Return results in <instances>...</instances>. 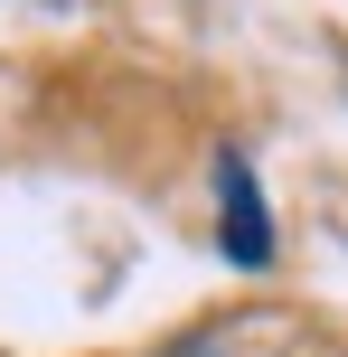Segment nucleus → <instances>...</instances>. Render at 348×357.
I'll return each instance as SVG.
<instances>
[{
  "label": "nucleus",
  "mask_w": 348,
  "mask_h": 357,
  "mask_svg": "<svg viewBox=\"0 0 348 357\" xmlns=\"http://www.w3.org/2000/svg\"><path fill=\"white\" fill-rule=\"evenodd\" d=\"M217 245L236 254L245 273L273 264V207H264L255 160H245V151H217Z\"/></svg>",
  "instance_id": "nucleus-1"
}]
</instances>
